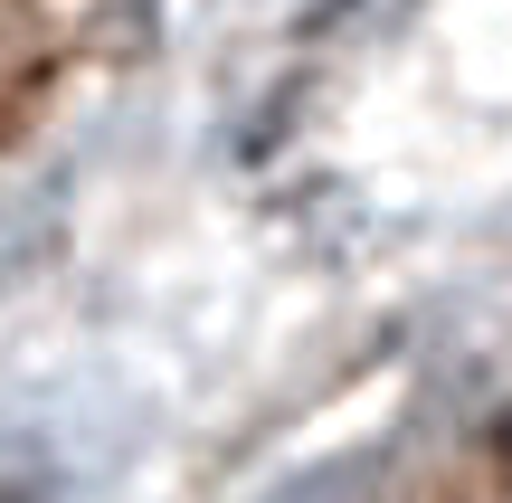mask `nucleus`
Here are the masks:
<instances>
[{"label":"nucleus","instance_id":"f257e3e1","mask_svg":"<svg viewBox=\"0 0 512 503\" xmlns=\"http://www.w3.org/2000/svg\"><path fill=\"white\" fill-rule=\"evenodd\" d=\"M503 456H512V428H503Z\"/></svg>","mask_w":512,"mask_h":503}]
</instances>
